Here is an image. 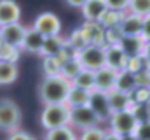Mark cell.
Masks as SVG:
<instances>
[{"label": "cell", "instance_id": "1", "mask_svg": "<svg viewBox=\"0 0 150 140\" xmlns=\"http://www.w3.org/2000/svg\"><path fill=\"white\" fill-rule=\"evenodd\" d=\"M70 88V81H67L61 75L44 77V81L38 86V98L42 105H61L65 104Z\"/></svg>", "mask_w": 150, "mask_h": 140}, {"label": "cell", "instance_id": "2", "mask_svg": "<svg viewBox=\"0 0 150 140\" xmlns=\"http://www.w3.org/2000/svg\"><path fill=\"white\" fill-rule=\"evenodd\" d=\"M70 123V109L65 104L61 105H44L40 112V124L45 131L68 126Z\"/></svg>", "mask_w": 150, "mask_h": 140}, {"label": "cell", "instance_id": "3", "mask_svg": "<svg viewBox=\"0 0 150 140\" xmlns=\"http://www.w3.org/2000/svg\"><path fill=\"white\" fill-rule=\"evenodd\" d=\"M75 60L82 70L96 72L105 67V46H86L75 53Z\"/></svg>", "mask_w": 150, "mask_h": 140}, {"label": "cell", "instance_id": "4", "mask_svg": "<svg viewBox=\"0 0 150 140\" xmlns=\"http://www.w3.org/2000/svg\"><path fill=\"white\" fill-rule=\"evenodd\" d=\"M21 109L11 98H0V131L12 133L19 130Z\"/></svg>", "mask_w": 150, "mask_h": 140}, {"label": "cell", "instance_id": "5", "mask_svg": "<svg viewBox=\"0 0 150 140\" xmlns=\"http://www.w3.org/2000/svg\"><path fill=\"white\" fill-rule=\"evenodd\" d=\"M108 123H110V130L108 131L115 133L120 139L122 137H133V133H134V130L138 126V121L134 119L131 110L113 112L110 116V119H108Z\"/></svg>", "mask_w": 150, "mask_h": 140}, {"label": "cell", "instance_id": "6", "mask_svg": "<svg viewBox=\"0 0 150 140\" xmlns=\"http://www.w3.org/2000/svg\"><path fill=\"white\" fill-rule=\"evenodd\" d=\"M32 28L37 30L38 34L42 37H45V39L47 37H58L61 34V21H59V18L54 12L45 11V12H40L35 18Z\"/></svg>", "mask_w": 150, "mask_h": 140}, {"label": "cell", "instance_id": "7", "mask_svg": "<svg viewBox=\"0 0 150 140\" xmlns=\"http://www.w3.org/2000/svg\"><path fill=\"white\" fill-rule=\"evenodd\" d=\"M100 123L101 121L96 117V114L87 105L70 109V123H68L70 128H79L82 131V130H87V128H96V126H100Z\"/></svg>", "mask_w": 150, "mask_h": 140}, {"label": "cell", "instance_id": "8", "mask_svg": "<svg viewBox=\"0 0 150 140\" xmlns=\"http://www.w3.org/2000/svg\"><path fill=\"white\" fill-rule=\"evenodd\" d=\"M25 34H26V28L21 23L0 26V42L4 46H9V47H12V49L18 51V49H21Z\"/></svg>", "mask_w": 150, "mask_h": 140}, {"label": "cell", "instance_id": "9", "mask_svg": "<svg viewBox=\"0 0 150 140\" xmlns=\"http://www.w3.org/2000/svg\"><path fill=\"white\" fill-rule=\"evenodd\" d=\"M94 114L96 117L103 123V121H108L110 116H112V109L108 105V98L105 93H100V91H93L89 95V105H87Z\"/></svg>", "mask_w": 150, "mask_h": 140}, {"label": "cell", "instance_id": "10", "mask_svg": "<svg viewBox=\"0 0 150 140\" xmlns=\"http://www.w3.org/2000/svg\"><path fill=\"white\" fill-rule=\"evenodd\" d=\"M87 46H107V30L100 25V23H84L80 28H79Z\"/></svg>", "mask_w": 150, "mask_h": 140}, {"label": "cell", "instance_id": "11", "mask_svg": "<svg viewBox=\"0 0 150 140\" xmlns=\"http://www.w3.org/2000/svg\"><path fill=\"white\" fill-rule=\"evenodd\" d=\"M127 65V56L122 53V49L117 44H108L105 46V67L115 72L126 69Z\"/></svg>", "mask_w": 150, "mask_h": 140}, {"label": "cell", "instance_id": "12", "mask_svg": "<svg viewBox=\"0 0 150 140\" xmlns=\"http://www.w3.org/2000/svg\"><path fill=\"white\" fill-rule=\"evenodd\" d=\"M115 81H117V72L110 70L107 67L94 72V91L108 95L110 91L115 89Z\"/></svg>", "mask_w": 150, "mask_h": 140}, {"label": "cell", "instance_id": "13", "mask_svg": "<svg viewBox=\"0 0 150 140\" xmlns=\"http://www.w3.org/2000/svg\"><path fill=\"white\" fill-rule=\"evenodd\" d=\"M80 11L87 23H100L103 19V16L108 12L105 0H87Z\"/></svg>", "mask_w": 150, "mask_h": 140}, {"label": "cell", "instance_id": "14", "mask_svg": "<svg viewBox=\"0 0 150 140\" xmlns=\"http://www.w3.org/2000/svg\"><path fill=\"white\" fill-rule=\"evenodd\" d=\"M21 7L14 0H0V26L19 23Z\"/></svg>", "mask_w": 150, "mask_h": 140}, {"label": "cell", "instance_id": "15", "mask_svg": "<svg viewBox=\"0 0 150 140\" xmlns=\"http://www.w3.org/2000/svg\"><path fill=\"white\" fill-rule=\"evenodd\" d=\"M142 26H143V18L134 16V14H127L122 18L117 32L120 37H140Z\"/></svg>", "mask_w": 150, "mask_h": 140}, {"label": "cell", "instance_id": "16", "mask_svg": "<svg viewBox=\"0 0 150 140\" xmlns=\"http://www.w3.org/2000/svg\"><path fill=\"white\" fill-rule=\"evenodd\" d=\"M117 46L122 49V53L129 58H136V56H142L143 53V46L145 42L140 39V37H120Z\"/></svg>", "mask_w": 150, "mask_h": 140}, {"label": "cell", "instance_id": "17", "mask_svg": "<svg viewBox=\"0 0 150 140\" xmlns=\"http://www.w3.org/2000/svg\"><path fill=\"white\" fill-rule=\"evenodd\" d=\"M44 40H45V37H42L37 30L26 28V34H25V39H23L21 49L25 53H30V54H40L42 46H44Z\"/></svg>", "mask_w": 150, "mask_h": 140}, {"label": "cell", "instance_id": "18", "mask_svg": "<svg viewBox=\"0 0 150 140\" xmlns=\"http://www.w3.org/2000/svg\"><path fill=\"white\" fill-rule=\"evenodd\" d=\"M136 89V75L129 70H120L117 72V81H115V91H120L124 95H133Z\"/></svg>", "mask_w": 150, "mask_h": 140}, {"label": "cell", "instance_id": "19", "mask_svg": "<svg viewBox=\"0 0 150 140\" xmlns=\"http://www.w3.org/2000/svg\"><path fill=\"white\" fill-rule=\"evenodd\" d=\"M65 47H67V40L61 39L59 35H58V37H47V39L44 40V46H42L40 54H42L44 58H54V56H58Z\"/></svg>", "mask_w": 150, "mask_h": 140}, {"label": "cell", "instance_id": "20", "mask_svg": "<svg viewBox=\"0 0 150 140\" xmlns=\"http://www.w3.org/2000/svg\"><path fill=\"white\" fill-rule=\"evenodd\" d=\"M108 98V105L112 109V114L113 112H120V110H129L131 105H133V100H131V95H124L120 91H110L107 95Z\"/></svg>", "mask_w": 150, "mask_h": 140}, {"label": "cell", "instance_id": "21", "mask_svg": "<svg viewBox=\"0 0 150 140\" xmlns=\"http://www.w3.org/2000/svg\"><path fill=\"white\" fill-rule=\"evenodd\" d=\"M18 79V65L16 61L0 60V86H9Z\"/></svg>", "mask_w": 150, "mask_h": 140}, {"label": "cell", "instance_id": "22", "mask_svg": "<svg viewBox=\"0 0 150 140\" xmlns=\"http://www.w3.org/2000/svg\"><path fill=\"white\" fill-rule=\"evenodd\" d=\"M89 95L87 91L84 89H79V88H70L68 95H67V100H65V105L68 109H77V107H86L89 105Z\"/></svg>", "mask_w": 150, "mask_h": 140}, {"label": "cell", "instance_id": "23", "mask_svg": "<svg viewBox=\"0 0 150 140\" xmlns=\"http://www.w3.org/2000/svg\"><path fill=\"white\" fill-rule=\"evenodd\" d=\"M74 88L79 89H84L87 93H93L94 91V72H89V70H80L70 82Z\"/></svg>", "mask_w": 150, "mask_h": 140}, {"label": "cell", "instance_id": "24", "mask_svg": "<svg viewBox=\"0 0 150 140\" xmlns=\"http://www.w3.org/2000/svg\"><path fill=\"white\" fill-rule=\"evenodd\" d=\"M42 140H77V135H75L74 128L63 126V128H56V130L45 131Z\"/></svg>", "mask_w": 150, "mask_h": 140}, {"label": "cell", "instance_id": "25", "mask_svg": "<svg viewBox=\"0 0 150 140\" xmlns=\"http://www.w3.org/2000/svg\"><path fill=\"white\" fill-rule=\"evenodd\" d=\"M127 11H129V14H134V16H140V18H149L150 0H129Z\"/></svg>", "mask_w": 150, "mask_h": 140}, {"label": "cell", "instance_id": "26", "mask_svg": "<svg viewBox=\"0 0 150 140\" xmlns=\"http://www.w3.org/2000/svg\"><path fill=\"white\" fill-rule=\"evenodd\" d=\"M80 70H82V69H80L79 61L75 60V56H74L72 60H68L67 63H63V65H61V72H59V75H61V77H65L67 81H70V82H72V79H74V77L79 74V72H80Z\"/></svg>", "mask_w": 150, "mask_h": 140}, {"label": "cell", "instance_id": "27", "mask_svg": "<svg viewBox=\"0 0 150 140\" xmlns=\"http://www.w3.org/2000/svg\"><path fill=\"white\" fill-rule=\"evenodd\" d=\"M105 133L107 130L96 126V128H87V130H82L80 137H77V140H103L105 139Z\"/></svg>", "mask_w": 150, "mask_h": 140}, {"label": "cell", "instance_id": "28", "mask_svg": "<svg viewBox=\"0 0 150 140\" xmlns=\"http://www.w3.org/2000/svg\"><path fill=\"white\" fill-rule=\"evenodd\" d=\"M42 70H44V75H45V77H52V75H59L61 67H59V63L56 61V58H44V61H42Z\"/></svg>", "mask_w": 150, "mask_h": 140}, {"label": "cell", "instance_id": "29", "mask_svg": "<svg viewBox=\"0 0 150 140\" xmlns=\"http://www.w3.org/2000/svg\"><path fill=\"white\" fill-rule=\"evenodd\" d=\"M133 137L136 140H150V119L138 123V126H136Z\"/></svg>", "mask_w": 150, "mask_h": 140}, {"label": "cell", "instance_id": "30", "mask_svg": "<svg viewBox=\"0 0 150 140\" xmlns=\"http://www.w3.org/2000/svg\"><path fill=\"white\" fill-rule=\"evenodd\" d=\"M107 9L112 12H124L129 7V0H105Z\"/></svg>", "mask_w": 150, "mask_h": 140}, {"label": "cell", "instance_id": "31", "mask_svg": "<svg viewBox=\"0 0 150 140\" xmlns=\"http://www.w3.org/2000/svg\"><path fill=\"white\" fill-rule=\"evenodd\" d=\"M7 140H37L33 135H30L28 131H25V130H16V131H12V133H9V137Z\"/></svg>", "mask_w": 150, "mask_h": 140}, {"label": "cell", "instance_id": "32", "mask_svg": "<svg viewBox=\"0 0 150 140\" xmlns=\"http://www.w3.org/2000/svg\"><path fill=\"white\" fill-rule=\"evenodd\" d=\"M140 39L143 42H150V16L149 18H143V26H142Z\"/></svg>", "mask_w": 150, "mask_h": 140}, {"label": "cell", "instance_id": "33", "mask_svg": "<svg viewBox=\"0 0 150 140\" xmlns=\"http://www.w3.org/2000/svg\"><path fill=\"white\" fill-rule=\"evenodd\" d=\"M142 56H143V60L147 61V65L150 67V42H145V46H143V53H142Z\"/></svg>", "mask_w": 150, "mask_h": 140}, {"label": "cell", "instance_id": "34", "mask_svg": "<svg viewBox=\"0 0 150 140\" xmlns=\"http://www.w3.org/2000/svg\"><path fill=\"white\" fill-rule=\"evenodd\" d=\"M70 7H77V9H82L84 7V4L87 2V0H65Z\"/></svg>", "mask_w": 150, "mask_h": 140}, {"label": "cell", "instance_id": "35", "mask_svg": "<svg viewBox=\"0 0 150 140\" xmlns=\"http://www.w3.org/2000/svg\"><path fill=\"white\" fill-rule=\"evenodd\" d=\"M103 140H120V137H117L115 133H112V131H108L107 130V133H105V139Z\"/></svg>", "mask_w": 150, "mask_h": 140}, {"label": "cell", "instance_id": "36", "mask_svg": "<svg viewBox=\"0 0 150 140\" xmlns=\"http://www.w3.org/2000/svg\"><path fill=\"white\" fill-rule=\"evenodd\" d=\"M120 140H136V139H134V137H122Z\"/></svg>", "mask_w": 150, "mask_h": 140}, {"label": "cell", "instance_id": "37", "mask_svg": "<svg viewBox=\"0 0 150 140\" xmlns=\"http://www.w3.org/2000/svg\"><path fill=\"white\" fill-rule=\"evenodd\" d=\"M149 89H150V88H149Z\"/></svg>", "mask_w": 150, "mask_h": 140}]
</instances>
